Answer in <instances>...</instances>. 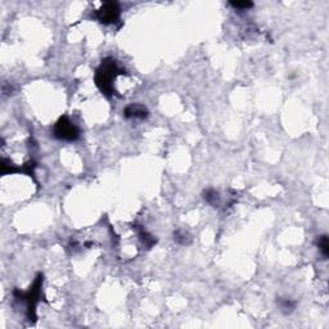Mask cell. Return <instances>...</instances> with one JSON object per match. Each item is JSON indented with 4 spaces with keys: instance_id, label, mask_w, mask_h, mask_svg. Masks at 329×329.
<instances>
[{
    "instance_id": "7a4b0ae2",
    "label": "cell",
    "mask_w": 329,
    "mask_h": 329,
    "mask_svg": "<svg viewBox=\"0 0 329 329\" xmlns=\"http://www.w3.org/2000/svg\"><path fill=\"white\" fill-rule=\"evenodd\" d=\"M41 285H43V275H39L27 292H19L17 289L13 292V296L16 297V299H19V301L26 303L27 314H29L30 320L31 318H35V307L39 303L41 297Z\"/></svg>"
},
{
    "instance_id": "5b68a950",
    "label": "cell",
    "mask_w": 329,
    "mask_h": 329,
    "mask_svg": "<svg viewBox=\"0 0 329 329\" xmlns=\"http://www.w3.org/2000/svg\"><path fill=\"white\" fill-rule=\"evenodd\" d=\"M124 115H125L126 119L131 120H144L145 117H148L149 112L147 110V107H144L143 104L134 103L130 104L125 108L124 111Z\"/></svg>"
},
{
    "instance_id": "52a82bcc",
    "label": "cell",
    "mask_w": 329,
    "mask_h": 329,
    "mask_svg": "<svg viewBox=\"0 0 329 329\" xmlns=\"http://www.w3.org/2000/svg\"><path fill=\"white\" fill-rule=\"evenodd\" d=\"M279 310L284 315L291 314L295 309H296V302L291 298H278L277 301Z\"/></svg>"
},
{
    "instance_id": "30bf717a",
    "label": "cell",
    "mask_w": 329,
    "mask_h": 329,
    "mask_svg": "<svg viewBox=\"0 0 329 329\" xmlns=\"http://www.w3.org/2000/svg\"><path fill=\"white\" fill-rule=\"evenodd\" d=\"M229 4L234 9H243V11H247V9L253 7L252 1H230Z\"/></svg>"
},
{
    "instance_id": "ba28073f",
    "label": "cell",
    "mask_w": 329,
    "mask_h": 329,
    "mask_svg": "<svg viewBox=\"0 0 329 329\" xmlns=\"http://www.w3.org/2000/svg\"><path fill=\"white\" fill-rule=\"evenodd\" d=\"M318 248L320 253L323 255L324 259H328L329 256V240H328V235H320L318 238Z\"/></svg>"
},
{
    "instance_id": "8992f818",
    "label": "cell",
    "mask_w": 329,
    "mask_h": 329,
    "mask_svg": "<svg viewBox=\"0 0 329 329\" xmlns=\"http://www.w3.org/2000/svg\"><path fill=\"white\" fill-rule=\"evenodd\" d=\"M204 200L207 202L210 206L215 208H219L221 206V197L220 193L215 189H206L204 192Z\"/></svg>"
},
{
    "instance_id": "6da1fadb",
    "label": "cell",
    "mask_w": 329,
    "mask_h": 329,
    "mask_svg": "<svg viewBox=\"0 0 329 329\" xmlns=\"http://www.w3.org/2000/svg\"><path fill=\"white\" fill-rule=\"evenodd\" d=\"M124 71L120 70L113 58H106L102 61L95 72V84L99 90L106 95L116 94V84Z\"/></svg>"
},
{
    "instance_id": "9c48e42d",
    "label": "cell",
    "mask_w": 329,
    "mask_h": 329,
    "mask_svg": "<svg viewBox=\"0 0 329 329\" xmlns=\"http://www.w3.org/2000/svg\"><path fill=\"white\" fill-rule=\"evenodd\" d=\"M174 239L176 240L179 244H189L192 242V237H190L188 232H185V230H176L174 233Z\"/></svg>"
},
{
    "instance_id": "3957f363",
    "label": "cell",
    "mask_w": 329,
    "mask_h": 329,
    "mask_svg": "<svg viewBox=\"0 0 329 329\" xmlns=\"http://www.w3.org/2000/svg\"><path fill=\"white\" fill-rule=\"evenodd\" d=\"M53 135L60 139V141H74L78 139L80 137V131L76 127L74 122L71 121L68 116H62L56 125L53 127Z\"/></svg>"
},
{
    "instance_id": "277c9868",
    "label": "cell",
    "mask_w": 329,
    "mask_h": 329,
    "mask_svg": "<svg viewBox=\"0 0 329 329\" xmlns=\"http://www.w3.org/2000/svg\"><path fill=\"white\" fill-rule=\"evenodd\" d=\"M120 5L116 1H106L102 7L95 12L96 19L103 25L115 23L120 18Z\"/></svg>"
}]
</instances>
